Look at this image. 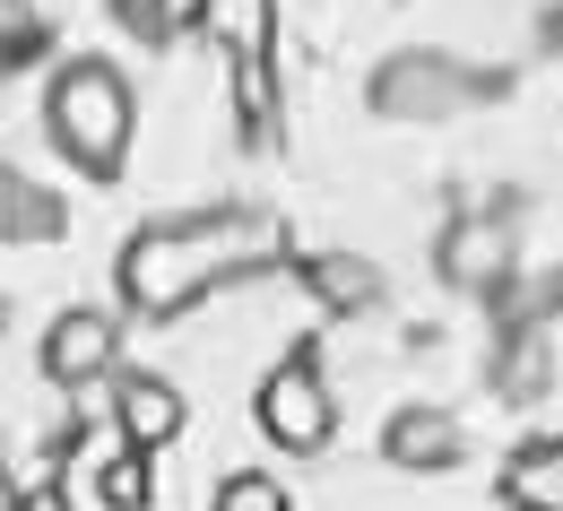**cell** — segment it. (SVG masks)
Segmentation results:
<instances>
[{
  "label": "cell",
  "instance_id": "1",
  "mask_svg": "<svg viewBox=\"0 0 563 511\" xmlns=\"http://www.w3.org/2000/svg\"><path fill=\"white\" fill-rule=\"evenodd\" d=\"M261 218L252 209H200V218L131 225L113 252V303L131 321H183L200 295H217L234 269H252Z\"/></svg>",
  "mask_w": 563,
  "mask_h": 511
},
{
  "label": "cell",
  "instance_id": "2",
  "mask_svg": "<svg viewBox=\"0 0 563 511\" xmlns=\"http://www.w3.org/2000/svg\"><path fill=\"white\" fill-rule=\"evenodd\" d=\"M44 140L53 156L70 165L78 182H122V165H131V140H140V87L122 62H104V53H70L62 70L44 78Z\"/></svg>",
  "mask_w": 563,
  "mask_h": 511
},
{
  "label": "cell",
  "instance_id": "3",
  "mask_svg": "<svg viewBox=\"0 0 563 511\" xmlns=\"http://www.w3.org/2000/svg\"><path fill=\"white\" fill-rule=\"evenodd\" d=\"M200 35L234 70L243 147H278V0H200Z\"/></svg>",
  "mask_w": 563,
  "mask_h": 511
},
{
  "label": "cell",
  "instance_id": "4",
  "mask_svg": "<svg viewBox=\"0 0 563 511\" xmlns=\"http://www.w3.org/2000/svg\"><path fill=\"white\" fill-rule=\"evenodd\" d=\"M252 425H261V442L286 451V459H312V451L339 442V399H330L312 347H286L278 365L261 373V390H252Z\"/></svg>",
  "mask_w": 563,
  "mask_h": 511
},
{
  "label": "cell",
  "instance_id": "5",
  "mask_svg": "<svg viewBox=\"0 0 563 511\" xmlns=\"http://www.w3.org/2000/svg\"><path fill=\"white\" fill-rule=\"evenodd\" d=\"M122 303H62L53 321H44V347H35V365L53 390H96V381H113L122 373Z\"/></svg>",
  "mask_w": 563,
  "mask_h": 511
},
{
  "label": "cell",
  "instance_id": "6",
  "mask_svg": "<svg viewBox=\"0 0 563 511\" xmlns=\"http://www.w3.org/2000/svg\"><path fill=\"white\" fill-rule=\"evenodd\" d=\"M364 96H373L382 122H451L477 96V78L460 70V62H442V53H390Z\"/></svg>",
  "mask_w": 563,
  "mask_h": 511
},
{
  "label": "cell",
  "instance_id": "7",
  "mask_svg": "<svg viewBox=\"0 0 563 511\" xmlns=\"http://www.w3.org/2000/svg\"><path fill=\"white\" fill-rule=\"evenodd\" d=\"M433 269H442V287H460V295H503L511 287V218H494V209L451 218Z\"/></svg>",
  "mask_w": 563,
  "mask_h": 511
},
{
  "label": "cell",
  "instance_id": "8",
  "mask_svg": "<svg viewBox=\"0 0 563 511\" xmlns=\"http://www.w3.org/2000/svg\"><path fill=\"white\" fill-rule=\"evenodd\" d=\"M382 459H390L399 477H451V468L468 459V425H460L451 408H399V416L382 425Z\"/></svg>",
  "mask_w": 563,
  "mask_h": 511
},
{
  "label": "cell",
  "instance_id": "9",
  "mask_svg": "<svg viewBox=\"0 0 563 511\" xmlns=\"http://www.w3.org/2000/svg\"><path fill=\"white\" fill-rule=\"evenodd\" d=\"M183 425H191V408H183V390L165 373H147V365L113 373V434L131 442V451H165Z\"/></svg>",
  "mask_w": 563,
  "mask_h": 511
},
{
  "label": "cell",
  "instance_id": "10",
  "mask_svg": "<svg viewBox=\"0 0 563 511\" xmlns=\"http://www.w3.org/2000/svg\"><path fill=\"white\" fill-rule=\"evenodd\" d=\"M494 495H503V511H563V434H529L503 459Z\"/></svg>",
  "mask_w": 563,
  "mask_h": 511
},
{
  "label": "cell",
  "instance_id": "11",
  "mask_svg": "<svg viewBox=\"0 0 563 511\" xmlns=\"http://www.w3.org/2000/svg\"><path fill=\"white\" fill-rule=\"evenodd\" d=\"M53 234H62V200L0 156V243H53Z\"/></svg>",
  "mask_w": 563,
  "mask_h": 511
},
{
  "label": "cell",
  "instance_id": "12",
  "mask_svg": "<svg viewBox=\"0 0 563 511\" xmlns=\"http://www.w3.org/2000/svg\"><path fill=\"white\" fill-rule=\"evenodd\" d=\"M209 511H295V495H286L269 468H234V477L209 486Z\"/></svg>",
  "mask_w": 563,
  "mask_h": 511
},
{
  "label": "cell",
  "instance_id": "13",
  "mask_svg": "<svg viewBox=\"0 0 563 511\" xmlns=\"http://www.w3.org/2000/svg\"><path fill=\"white\" fill-rule=\"evenodd\" d=\"M156 451H131L122 442V459H104V477H96V495H104V511H140L147 495H156V468H147Z\"/></svg>",
  "mask_w": 563,
  "mask_h": 511
},
{
  "label": "cell",
  "instance_id": "14",
  "mask_svg": "<svg viewBox=\"0 0 563 511\" xmlns=\"http://www.w3.org/2000/svg\"><path fill=\"white\" fill-rule=\"evenodd\" d=\"M312 287L330 295V303H373V295H382V269H373V260H312Z\"/></svg>",
  "mask_w": 563,
  "mask_h": 511
},
{
  "label": "cell",
  "instance_id": "15",
  "mask_svg": "<svg viewBox=\"0 0 563 511\" xmlns=\"http://www.w3.org/2000/svg\"><path fill=\"white\" fill-rule=\"evenodd\" d=\"M538 381H547V356H538V338H520L511 356H494V390H503V399H538Z\"/></svg>",
  "mask_w": 563,
  "mask_h": 511
},
{
  "label": "cell",
  "instance_id": "16",
  "mask_svg": "<svg viewBox=\"0 0 563 511\" xmlns=\"http://www.w3.org/2000/svg\"><path fill=\"white\" fill-rule=\"evenodd\" d=\"M104 9H113L140 44H165V26H174V9H165V0H104Z\"/></svg>",
  "mask_w": 563,
  "mask_h": 511
},
{
  "label": "cell",
  "instance_id": "17",
  "mask_svg": "<svg viewBox=\"0 0 563 511\" xmlns=\"http://www.w3.org/2000/svg\"><path fill=\"white\" fill-rule=\"evenodd\" d=\"M9 511H78V503H70V486H62V477H44V486H18Z\"/></svg>",
  "mask_w": 563,
  "mask_h": 511
},
{
  "label": "cell",
  "instance_id": "18",
  "mask_svg": "<svg viewBox=\"0 0 563 511\" xmlns=\"http://www.w3.org/2000/svg\"><path fill=\"white\" fill-rule=\"evenodd\" d=\"M9 495H18V486H9V459H0V511H9Z\"/></svg>",
  "mask_w": 563,
  "mask_h": 511
},
{
  "label": "cell",
  "instance_id": "19",
  "mask_svg": "<svg viewBox=\"0 0 563 511\" xmlns=\"http://www.w3.org/2000/svg\"><path fill=\"white\" fill-rule=\"evenodd\" d=\"M0 321H9V295H0Z\"/></svg>",
  "mask_w": 563,
  "mask_h": 511
}]
</instances>
